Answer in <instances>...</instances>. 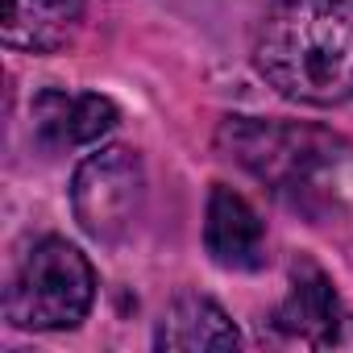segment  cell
<instances>
[{
  "instance_id": "obj_1",
  "label": "cell",
  "mask_w": 353,
  "mask_h": 353,
  "mask_svg": "<svg viewBox=\"0 0 353 353\" xmlns=\"http://www.w3.org/2000/svg\"><path fill=\"white\" fill-rule=\"evenodd\" d=\"M258 75L287 100H353V0H274L254 34Z\"/></svg>"
},
{
  "instance_id": "obj_2",
  "label": "cell",
  "mask_w": 353,
  "mask_h": 353,
  "mask_svg": "<svg viewBox=\"0 0 353 353\" xmlns=\"http://www.w3.org/2000/svg\"><path fill=\"white\" fill-rule=\"evenodd\" d=\"M96 299L92 262L63 237H42L5 287V320L30 332L75 328Z\"/></svg>"
},
{
  "instance_id": "obj_3",
  "label": "cell",
  "mask_w": 353,
  "mask_h": 353,
  "mask_svg": "<svg viewBox=\"0 0 353 353\" xmlns=\"http://www.w3.org/2000/svg\"><path fill=\"white\" fill-rule=\"evenodd\" d=\"M221 145L274 192H303L345 158V141L328 129L258 117H229L221 125Z\"/></svg>"
},
{
  "instance_id": "obj_4",
  "label": "cell",
  "mask_w": 353,
  "mask_h": 353,
  "mask_svg": "<svg viewBox=\"0 0 353 353\" xmlns=\"http://www.w3.org/2000/svg\"><path fill=\"white\" fill-rule=\"evenodd\" d=\"M145 200V170L129 145H108L88 154L71 179V208L88 237L112 245L121 241Z\"/></svg>"
},
{
  "instance_id": "obj_5",
  "label": "cell",
  "mask_w": 353,
  "mask_h": 353,
  "mask_svg": "<svg viewBox=\"0 0 353 353\" xmlns=\"http://www.w3.org/2000/svg\"><path fill=\"white\" fill-rule=\"evenodd\" d=\"M121 121L117 104L100 92H38L34 96V141L42 150H75L112 133Z\"/></svg>"
},
{
  "instance_id": "obj_6",
  "label": "cell",
  "mask_w": 353,
  "mask_h": 353,
  "mask_svg": "<svg viewBox=\"0 0 353 353\" xmlns=\"http://www.w3.org/2000/svg\"><path fill=\"white\" fill-rule=\"evenodd\" d=\"M204 245L225 270H258L266 262V229L241 192L225 183L212 188L204 212Z\"/></svg>"
},
{
  "instance_id": "obj_7",
  "label": "cell",
  "mask_w": 353,
  "mask_h": 353,
  "mask_svg": "<svg viewBox=\"0 0 353 353\" xmlns=\"http://www.w3.org/2000/svg\"><path fill=\"white\" fill-rule=\"evenodd\" d=\"M336 324H341V307H336L332 283L324 279L320 266L295 262L291 291L274 312V328L291 341H303V345H332Z\"/></svg>"
},
{
  "instance_id": "obj_8",
  "label": "cell",
  "mask_w": 353,
  "mask_h": 353,
  "mask_svg": "<svg viewBox=\"0 0 353 353\" xmlns=\"http://www.w3.org/2000/svg\"><path fill=\"white\" fill-rule=\"evenodd\" d=\"M158 349H179V353H208V349H241V332L233 320L204 295H179L158 320L154 332Z\"/></svg>"
},
{
  "instance_id": "obj_9",
  "label": "cell",
  "mask_w": 353,
  "mask_h": 353,
  "mask_svg": "<svg viewBox=\"0 0 353 353\" xmlns=\"http://www.w3.org/2000/svg\"><path fill=\"white\" fill-rule=\"evenodd\" d=\"M83 21V0H5V46L54 54Z\"/></svg>"
}]
</instances>
